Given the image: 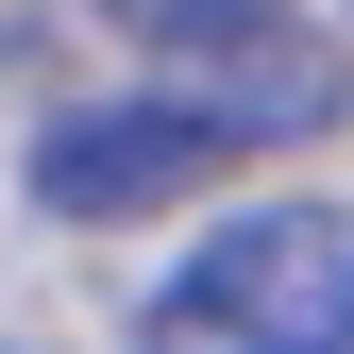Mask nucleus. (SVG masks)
<instances>
[{
	"instance_id": "1",
	"label": "nucleus",
	"mask_w": 354,
	"mask_h": 354,
	"mask_svg": "<svg viewBox=\"0 0 354 354\" xmlns=\"http://www.w3.org/2000/svg\"><path fill=\"white\" fill-rule=\"evenodd\" d=\"M136 354H354V203H253L152 287Z\"/></svg>"
},
{
	"instance_id": "2",
	"label": "nucleus",
	"mask_w": 354,
	"mask_h": 354,
	"mask_svg": "<svg viewBox=\"0 0 354 354\" xmlns=\"http://www.w3.org/2000/svg\"><path fill=\"white\" fill-rule=\"evenodd\" d=\"M236 169V118L203 102V84H152V102H68L51 136H34V203L51 219H152Z\"/></svg>"
},
{
	"instance_id": "3",
	"label": "nucleus",
	"mask_w": 354,
	"mask_h": 354,
	"mask_svg": "<svg viewBox=\"0 0 354 354\" xmlns=\"http://www.w3.org/2000/svg\"><path fill=\"white\" fill-rule=\"evenodd\" d=\"M102 17H118V34H152V51H186V68H203V51H253V34H287V0H102Z\"/></svg>"
}]
</instances>
